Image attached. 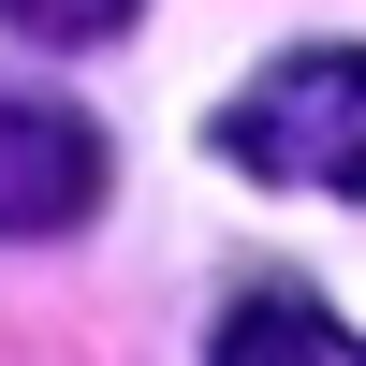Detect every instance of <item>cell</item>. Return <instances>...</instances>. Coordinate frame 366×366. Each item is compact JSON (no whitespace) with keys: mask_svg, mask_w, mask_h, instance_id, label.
Returning <instances> with one entry per match:
<instances>
[{"mask_svg":"<svg viewBox=\"0 0 366 366\" xmlns=\"http://www.w3.org/2000/svg\"><path fill=\"white\" fill-rule=\"evenodd\" d=\"M249 191H366V44H279L220 117H205Z\"/></svg>","mask_w":366,"mask_h":366,"instance_id":"cell-1","label":"cell"},{"mask_svg":"<svg viewBox=\"0 0 366 366\" xmlns=\"http://www.w3.org/2000/svg\"><path fill=\"white\" fill-rule=\"evenodd\" d=\"M117 191V147L88 103H59V88H0V234L15 249H44V234H88Z\"/></svg>","mask_w":366,"mask_h":366,"instance_id":"cell-2","label":"cell"},{"mask_svg":"<svg viewBox=\"0 0 366 366\" xmlns=\"http://www.w3.org/2000/svg\"><path fill=\"white\" fill-rule=\"evenodd\" d=\"M205 366H366V337L337 308H308V293H234L220 337H205Z\"/></svg>","mask_w":366,"mask_h":366,"instance_id":"cell-3","label":"cell"},{"mask_svg":"<svg viewBox=\"0 0 366 366\" xmlns=\"http://www.w3.org/2000/svg\"><path fill=\"white\" fill-rule=\"evenodd\" d=\"M132 15H147V0H0V29H29V44H59V59H74V44H117Z\"/></svg>","mask_w":366,"mask_h":366,"instance_id":"cell-4","label":"cell"}]
</instances>
